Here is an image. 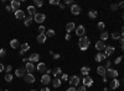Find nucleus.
<instances>
[{
	"instance_id": "obj_27",
	"label": "nucleus",
	"mask_w": 124,
	"mask_h": 91,
	"mask_svg": "<svg viewBox=\"0 0 124 91\" xmlns=\"http://www.w3.org/2000/svg\"><path fill=\"white\" fill-rule=\"evenodd\" d=\"M108 37H109V33H108L107 31H103V32L101 33V41L104 42L106 40H108Z\"/></svg>"
},
{
	"instance_id": "obj_33",
	"label": "nucleus",
	"mask_w": 124,
	"mask_h": 91,
	"mask_svg": "<svg viewBox=\"0 0 124 91\" xmlns=\"http://www.w3.org/2000/svg\"><path fill=\"white\" fill-rule=\"evenodd\" d=\"M88 16L91 19H96L97 17V11H96V10H91V11L88 12Z\"/></svg>"
},
{
	"instance_id": "obj_12",
	"label": "nucleus",
	"mask_w": 124,
	"mask_h": 91,
	"mask_svg": "<svg viewBox=\"0 0 124 91\" xmlns=\"http://www.w3.org/2000/svg\"><path fill=\"white\" fill-rule=\"evenodd\" d=\"M24 80H25L28 84H32V83L35 81V76L32 75V74H26V75L24 76Z\"/></svg>"
},
{
	"instance_id": "obj_45",
	"label": "nucleus",
	"mask_w": 124,
	"mask_h": 91,
	"mask_svg": "<svg viewBox=\"0 0 124 91\" xmlns=\"http://www.w3.org/2000/svg\"><path fill=\"white\" fill-rule=\"evenodd\" d=\"M62 80H64V81L68 80V75H67V74H63V75H62Z\"/></svg>"
},
{
	"instance_id": "obj_25",
	"label": "nucleus",
	"mask_w": 124,
	"mask_h": 91,
	"mask_svg": "<svg viewBox=\"0 0 124 91\" xmlns=\"http://www.w3.org/2000/svg\"><path fill=\"white\" fill-rule=\"evenodd\" d=\"M10 46H11V48H19L20 47V42L18 41V40H11L10 41Z\"/></svg>"
},
{
	"instance_id": "obj_55",
	"label": "nucleus",
	"mask_w": 124,
	"mask_h": 91,
	"mask_svg": "<svg viewBox=\"0 0 124 91\" xmlns=\"http://www.w3.org/2000/svg\"><path fill=\"white\" fill-rule=\"evenodd\" d=\"M123 37H124V26H123V28H122V33H120Z\"/></svg>"
},
{
	"instance_id": "obj_57",
	"label": "nucleus",
	"mask_w": 124,
	"mask_h": 91,
	"mask_svg": "<svg viewBox=\"0 0 124 91\" xmlns=\"http://www.w3.org/2000/svg\"><path fill=\"white\" fill-rule=\"evenodd\" d=\"M103 91H109V90H108V89H107V87H106V89H103Z\"/></svg>"
},
{
	"instance_id": "obj_18",
	"label": "nucleus",
	"mask_w": 124,
	"mask_h": 91,
	"mask_svg": "<svg viewBox=\"0 0 124 91\" xmlns=\"http://www.w3.org/2000/svg\"><path fill=\"white\" fill-rule=\"evenodd\" d=\"M104 59H106V54H104V53H102V52L97 53V55H96V60L97 62H103Z\"/></svg>"
},
{
	"instance_id": "obj_42",
	"label": "nucleus",
	"mask_w": 124,
	"mask_h": 91,
	"mask_svg": "<svg viewBox=\"0 0 124 91\" xmlns=\"http://www.w3.org/2000/svg\"><path fill=\"white\" fill-rule=\"evenodd\" d=\"M122 59H123V58H122V57H118V58H117V59H115V62H114V63H115V64H119V63L122 62Z\"/></svg>"
},
{
	"instance_id": "obj_16",
	"label": "nucleus",
	"mask_w": 124,
	"mask_h": 91,
	"mask_svg": "<svg viewBox=\"0 0 124 91\" xmlns=\"http://www.w3.org/2000/svg\"><path fill=\"white\" fill-rule=\"evenodd\" d=\"M36 70H39L40 73H46V70H47L46 64H45V63H39V65H37Z\"/></svg>"
},
{
	"instance_id": "obj_37",
	"label": "nucleus",
	"mask_w": 124,
	"mask_h": 91,
	"mask_svg": "<svg viewBox=\"0 0 124 91\" xmlns=\"http://www.w3.org/2000/svg\"><path fill=\"white\" fill-rule=\"evenodd\" d=\"M118 8H119V5H117V4H112V5H110V9L113 10V11H117Z\"/></svg>"
},
{
	"instance_id": "obj_59",
	"label": "nucleus",
	"mask_w": 124,
	"mask_h": 91,
	"mask_svg": "<svg viewBox=\"0 0 124 91\" xmlns=\"http://www.w3.org/2000/svg\"><path fill=\"white\" fill-rule=\"evenodd\" d=\"M31 91H37V90H31Z\"/></svg>"
},
{
	"instance_id": "obj_8",
	"label": "nucleus",
	"mask_w": 124,
	"mask_h": 91,
	"mask_svg": "<svg viewBox=\"0 0 124 91\" xmlns=\"http://www.w3.org/2000/svg\"><path fill=\"white\" fill-rule=\"evenodd\" d=\"M106 44H104V42L103 41H98V42H97V43H96V49L97 51H99V52H102V51H104L106 49Z\"/></svg>"
},
{
	"instance_id": "obj_21",
	"label": "nucleus",
	"mask_w": 124,
	"mask_h": 91,
	"mask_svg": "<svg viewBox=\"0 0 124 91\" xmlns=\"http://www.w3.org/2000/svg\"><path fill=\"white\" fill-rule=\"evenodd\" d=\"M52 86L53 87H60L61 86V79H58V78H55V79H53L52 80Z\"/></svg>"
},
{
	"instance_id": "obj_2",
	"label": "nucleus",
	"mask_w": 124,
	"mask_h": 91,
	"mask_svg": "<svg viewBox=\"0 0 124 91\" xmlns=\"http://www.w3.org/2000/svg\"><path fill=\"white\" fill-rule=\"evenodd\" d=\"M45 20H46V15H45V14L37 12V14L34 16V21H36L37 24H42Z\"/></svg>"
},
{
	"instance_id": "obj_41",
	"label": "nucleus",
	"mask_w": 124,
	"mask_h": 91,
	"mask_svg": "<svg viewBox=\"0 0 124 91\" xmlns=\"http://www.w3.org/2000/svg\"><path fill=\"white\" fill-rule=\"evenodd\" d=\"M86 90H87V89H86L84 85H82V86H79V87L77 89V91H86Z\"/></svg>"
},
{
	"instance_id": "obj_24",
	"label": "nucleus",
	"mask_w": 124,
	"mask_h": 91,
	"mask_svg": "<svg viewBox=\"0 0 124 91\" xmlns=\"http://www.w3.org/2000/svg\"><path fill=\"white\" fill-rule=\"evenodd\" d=\"M118 86H119V80H118V79H112V83H110L112 90H113V89H117Z\"/></svg>"
},
{
	"instance_id": "obj_44",
	"label": "nucleus",
	"mask_w": 124,
	"mask_h": 91,
	"mask_svg": "<svg viewBox=\"0 0 124 91\" xmlns=\"http://www.w3.org/2000/svg\"><path fill=\"white\" fill-rule=\"evenodd\" d=\"M120 48L124 51V38H122V40H120Z\"/></svg>"
},
{
	"instance_id": "obj_50",
	"label": "nucleus",
	"mask_w": 124,
	"mask_h": 91,
	"mask_svg": "<svg viewBox=\"0 0 124 91\" xmlns=\"http://www.w3.org/2000/svg\"><path fill=\"white\" fill-rule=\"evenodd\" d=\"M52 55H53V58H55V59H60V57H61L60 54H52Z\"/></svg>"
},
{
	"instance_id": "obj_30",
	"label": "nucleus",
	"mask_w": 124,
	"mask_h": 91,
	"mask_svg": "<svg viewBox=\"0 0 124 91\" xmlns=\"http://www.w3.org/2000/svg\"><path fill=\"white\" fill-rule=\"evenodd\" d=\"M61 73H62L61 69H60V68H56L55 70H53V76H55V78H58V76L61 75Z\"/></svg>"
},
{
	"instance_id": "obj_51",
	"label": "nucleus",
	"mask_w": 124,
	"mask_h": 91,
	"mask_svg": "<svg viewBox=\"0 0 124 91\" xmlns=\"http://www.w3.org/2000/svg\"><path fill=\"white\" fill-rule=\"evenodd\" d=\"M58 6H60V8H61V9H62V10H63V9H64V5H63V4H62V3H60V4H58Z\"/></svg>"
},
{
	"instance_id": "obj_48",
	"label": "nucleus",
	"mask_w": 124,
	"mask_h": 91,
	"mask_svg": "<svg viewBox=\"0 0 124 91\" xmlns=\"http://www.w3.org/2000/svg\"><path fill=\"white\" fill-rule=\"evenodd\" d=\"M67 91H77V89H76V87H73V86H71L69 89H67Z\"/></svg>"
},
{
	"instance_id": "obj_46",
	"label": "nucleus",
	"mask_w": 124,
	"mask_h": 91,
	"mask_svg": "<svg viewBox=\"0 0 124 91\" xmlns=\"http://www.w3.org/2000/svg\"><path fill=\"white\" fill-rule=\"evenodd\" d=\"M64 38H66V41H69V40H71V35L67 33L66 36H64Z\"/></svg>"
},
{
	"instance_id": "obj_34",
	"label": "nucleus",
	"mask_w": 124,
	"mask_h": 91,
	"mask_svg": "<svg viewBox=\"0 0 124 91\" xmlns=\"http://www.w3.org/2000/svg\"><path fill=\"white\" fill-rule=\"evenodd\" d=\"M45 35H46L47 37H53V36H55V31H53V30L51 28V30H48Z\"/></svg>"
},
{
	"instance_id": "obj_3",
	"label": "nucleus",
	"mask_w": 124,
	"mask_h": 91,
	"mask_svg": "<svg viewBox=\"0 0 124 91\" xmlns=\"http://www.w3.org/2000/svg\"><path fill=\"white\" fill-rule=\"evenodd\" d=\"M106 76H107V78H112V79H115V78L118 76V71L115 70V69H112V68H109V69H107Z\"/></svg>"
},
{
	"instance_id": "obj_22",
	"label": "nucleus",
	"mask_w": 124,
	"mask_h": 91,
	"mask_svg": "<svg viewBox=\"0 0 124 91\" xmlns=\"http://www.w3.org/2000/svg\"><path fill=\"white\" fill-rule=\"evenodd\" d=\"M74 27H76L74 22H68V24L66 25V31H67V33H69L72 30H74Z\"/></svg>"
},
{
	"instance_id": "obj_52",
	"label": "nucleus",
	"mask_w": 124,
	"mask_h": 91,
	"mask_svg": "<svg viewBox=\"0 0 124 91\" xmlns=\"http://www.w3.org/2000/svg\"><path fill=\"white\" fill-rule=\"evenodd\" d=\"M119 8H122V9H124V1H122V3L119 4Z\"/></svg>"
},
{
	"instance_id": "obj_15",
	"label": "nucleus",
	"mask_w": 124,
	"mask_h": 91,
	"mask_svg": "<svg viewBox=\"0 0 124 91\" xmlns=\"http://www.w3.org/2000/svg\"><path fill=\"white\" fill-rule=\"evenodd\" d=\"M15 17L18 20H25V12L23 10H18V11H15Z\"/></svg>"
},
{
	"instance_id": "obj_7",
	"label": "nucleus",
	"mask_w": 124,
	"mask_h": 91,
	"mask_svg": "<svg viewBox=\"0 0 124 91\" xmlns=\"http://www.w3.org/2000/svg\"><path fill=\"white\" fill-rule=\"evenodd\" d=\"M51 83V78L48 74H45V75H42L41 76V84H44V85H48Z\"/></svg>"
},
{
	"instance_id": "obj_19",
	"label": "nucleus",
	"mask_w": 124,
	"mask_h": 91,
	"mask_svg": "<svg viewBox=\"0 0 124 91\" xmlns=\"http://www.w3.org/2000/svg\"><path fill=\"white\" fill-rule=\"evenodd\" d=\"M29 59H30V62H31V63H34V62H39L40 55L37 54V53H32V54L29 57Z\"/></svg>"
},
{
	"instance_id": "obj_23",
	"label": "nucleus",
	"mask_w": 124,
	"mask_h": 91,
	"mask_svg": "<svg viewBox=\"0 0 124 91\" xmlns=\"http://www.w3.org/2000/svg\"><path fill=\"white\" fill-rule=\"evenodd\" d=\"M29 49H30V46H29V43H23V44H21V51H20V54H23V53L28 52Z\"/></svg>"
},
{
	"instance_id": "obj_5",
	"label": "nucleus",
	"mask_w": 124,
	"mask_h": 91,
	"mask_svg": "<svg viewBox=\"0 0 124 91\" xmlns=\"http://www.w3.org/2000/svg\"><path fill=\"white\" fill-rule=\"evenodd\" d=\"M25 69H26V71H28V74H32V73H34V70H36V68H35V65H34V63H31V62L26 63Z\"/></svg>"
},
{
	"instance_id": "obj_40",
	"label": "nucleus",
	"mask_w": 124,
	"mask_h": 91,
	"mask_svg": "<svg viewBox=\"0 0 124 91\" xmlns=\"http://www.w3.org/2000/svg\"><path fill=\"white\" fill-rule=\"evenodd\" d=\"M50 4L51 5H58L60 1H58V0H50Z\"/></svg>"
},
{
	"instance_id": "obj_9",
	"label": "nucleus",
	"mask_w": 124,
	"mask_h": 91,
	"mask_svg": "<svg viewBox=\"0 0 124 91\" xmlns=\"http://www.w3.org/2000/svg\"><path fill=\"white\" fill-rule=\"evenodd\" d=\"M15 75H16V76H19V78H23V76H25V75H26V69H25V68L16 69Z\"/></svg>"
},
{
	"instance_id": "obj_20",
	"label": "nucleus",
	"mask_w": 124,
	"mask_h": 91,
	"mask_svg": "<svg viewBox=\"0 0 124 91\" xmlns=\"http://www.w3.org/2000/svg\"><path fill=\"white\" fill-rule=\"evenodd\" d=\"M97 73L104 78V76H106V73H107V69H106L104 67H98V68H97Z\"/></svg>"
},
{
	"instance_id": "obj_43",
	"label": "nucleus",
	"mask_w": 124,
	"mask_h": 91,
	"mask_svg": "<svg viewBox=\"0 0 124 91\" xmlns=\"http://www.w3.org/2000/svg\"><path fill=\"white\" fill-rule=\"evenodd\" d=\"M11 69H13V67H11V65H8L6 68H5V70H6L8 73H10V71H11Z\"/></svg>"
},
{
	"instance_id": "obj_14",
	"label": "nucleus",
	"mask_w": 124,
	"mask_h": 91,
	"mask_svg": "<svg viewBox=\"0 0 124 91\" xmlns=\"http://www.w3.org/2000/svg\"><path fill=\"white\" fill-rule=\"evenodd\" d=\"M10 6H11L13 10L18 11L19 8H20V1H18V0H11V3H10Z\"/></svg>"
},
{
	"instance_id": "obj_10",
	"label": "nucleus",
	"mask_w": 124,
	"mask_h": 91,
	"mask_svg": "<svg viewBox=\"0 0 124 91\" xmlns=\"http://www.w3.org/2000/svg\"><path fill=\"white\" fill-rule=\"evenodd\" d=\"M46 40H47V36L45 33H40L37 36V43H40V44H44L46 42Z\"/></svg>"
},
{
	"instance_id": "obj_54",
	"label": "nucleus",
	"mask_w": 124,
	"mask_h": 91,
	"mask_svg": "<svg viewBox=\"0 0 124 91\" xmlns=\"http://www.w3.org/2000/svg\"><path fill=\"white\" fill-rule=\"evenodd\" d=\"M41 91H50V89H48V87H44V89H41Z\"/></svg>"
},
{
	"instance_id": "obj_35",
	"label": "nucleus",
	"mask_w": 124,
	"mask_h": 91,
	"mask_svg": "<svg viewBox=\"0 0 124 91\" xmlns=\"http://www.w3.org/2000/svg\"><path fill=\"white\" fill-rule=\"evenodd\" d=\"M34 4H35V6H42V5H44V1H42V0H35L34 1Z\"/></svg>"
},
{
	"instance_id": "obj_39",
	"label": "nucleus",
	"mask_w": 124,
	"mask_h": 91,
	"mask_svg": "<svg viewBox=\"0 0 124 91\" xmlns=\"http://www.w3.org/2000/svg\"><path fill=\"white\" fill-rule=\"evenodd\" d=\"M45 31H46V28L44 27V26H40V27H39V32H40V33H45Z\"/></svg>"
},
{
	"instance_id": "obj_58",
	"label": "nucleus",
	"mask_w": 124,
	"mask_h": 91,
	"mask_svg": "<svg viewBox=\"0 0 124 91\" xmlns=\"http://www.w3.org/2000/svg\"><path fill=\"white\" fill-rule=\"evenodd\" d=\"M123 19H124V12H123Z\"/></svg>"
},
{
	"instance_id": "obj_49",
	"label": "nucleus",
	"mask_w": 124,
	"mask_h": 91,
	"mask_svg": "<svg viewBox=\"0 0 124 91\" xmlns=\"http://www.w3.org/2000/svg\"><path fill=\"white\" fill-rule=\"evenodd\" d=\"M3 70H5V67L3 65V64H1V63H0V73H1Z\"/></svg>"
},
{
	"instance_id": "obj_60",
	"label": "nucleus",
	"mask_w": 124,
	"mask_h": 91,
	"mask_svg": "<svg viewBox=\"0 0 124 91\" xmlns=\"http://www.w3.org/2000/svg\"><path fill=\"white\" fill-rule=\"evenodd\" d=\"M5 91H9V90H5Z\"/></svg>"
},
{
	"instance_id": "obj_4",
	"label": "nucleus",
	"mask_w": 124,
	"mask_h": 91,
	"mask_svg": "<svg viewBox=\"0 0 124 91\" xmlns=\"http://www.w3.org/2000/svg\"><path fill=\"white\" fill-rule=\"evenodd\" d=\"M68 81H69V85H71V86L76 87V86H78V84H79V76L73 75L71 79H68Z\"/></svg>"
},
{
	"instance_id": "obj_17",
	"label": "nucleus",
	"mask_w": 124,
	"mask_h": 91,
	"mask_svg": "<svg viewBox=\"0 0 124 91\" xmlns=\"http://www.w3.org/2000/svg\"><path fill=\"white\" fill-rule=\"evenodd\" d=\"M114 51H115L114 47H106V49H104V54H106V57H107V55H112L113 53H114Z\"/></svg>"
},
{
	"instance_id": "obj_29",
	"label": "nucleus",
	"mask_w": 124,
	"mask_h": 91,
	"mask_svg": "<svg viewBox=\"0 0 124 91\" xmlns=\"http://www.w3.org/2000/svg\"><path fill=\"white\" fill-rule=\"evenodd\" d=\"M81 73H82V75L88 76V74H89V68H88V67H82V69H81Z\"/></svg>"
},
{
	"instance_id": "obj_56",
	"label": "nucleus",
	"mask_w": 124,
	"mask_h": 91,
	"mask_svg": "<svg viewBox=\"0 0 124 91\" xmlns=\"http://www.w3.org/2000/svg\"><path fill=\"white\" fill-rule=\"evenodd\" d=\"M6 10L8 11H11V6H6Z\"/></svg>"
},
{
	"instance_id": "obj_26",
	"label": "nucleus",
	"mask_w": 124,
	"mask_h": 91,
	"mask_svg": "<svg viewBox=\"0 0 124 91\" xmlns=\"http://www.w3.org/2000/svg\"><path fill=\"white\" fill-rule=\"evenodd\" d=\"M24 22H25V26H31L32 22H34V19H32V16H30V17H26L24 20Z\"/></svg>"
},
{
	"instance_id": "obj_47",
	"label": "nucleus",
	"mask_w": 124,
	"mask_h": 91,
	"mask_svg": "<svg viewBox=\"0 0 124 91\" xmlns=\"http://www.w3.org/2000/svg\"><path fill=\"white\" fill-rule=\"evenodd\" d=\"M109 68H110V62L108 60V62L106 63V69H109Z\"/></svg>"
},
{
	"instance_id": "obj_28",
	"label": "nucleus",
	"mask_w": 124,
	"mask_h": 91,
	"mask_svg": "<svg viewBox=\"0 0 124 91\" xmlns=\"http://www.w3.org/2000/svg\"><path fill=\"white\" fill-rule=\"evenodd\" d=\"M28 12H29V15H30V16H32V15L35 16V15L37 14V12H36L35 6H29V8H28Z\"/></svg>"
},
{
	"instance_id": "obj_36",
	"label": "nucleus",
	"mask_w": 124,
	"mask_h": 91,
	"mask_svg": "<svg viewBox=\"0 0 124 91\" xmlns=\"http://www.w3.org/2000/svg\"><path fill=\"white\" fill-rule=\"evenodd\" d=\"M5 55H6V51H5L4 48H1V49H0V58H4Z\"/></svg>"
},
{
	"instance_id": "obj_11",
	"label": "nucleus",
	"mask_w": 124,
	"mask_h": 91,
	"mask_svg": "<svg viewBox=\"0 0 124 91\" xmlns=\"http://www.w3.org/2000/svg\"><path fill=\"white\" fill-rule=\"evenodd\" d=\"M71 12L73 15H79L81 14V8L78 6V5H71Z\"/></svg>"
},
{
	"instance_id": "obj_13",
	"label": "nucleus",
	"mask_w": 124,
	"mask_h": 91,
	"mask_svg": "<svg viewBox=\"0 0 124 91\" xmlns=\"http://www.w3.org/2000/svg\"><path fill=\"white\" fill-rule=\"evenodd\" d=\"M83 85L86 87H87V86H92V85H93V79L89 78V76H86L83 79Z\"/></svg>"
},
{
	"instance_id": "obj_32",
	"label": "nucleus",
	"mask_w": 124,
	"mask_h": 91,
	"mask_svg": "<svg viewBox=\"0 0 124 91\" xmlns=\"http://www.w3.org/2000/svg\"><path fill=\"white\" fill-rule=\"evenodd\" d=\"M120 37H122V35L119 33V32H113L112 33V38L113 40H120Z\"/></svg>"
},
{
	"instance_id": "obj_31",
	"label": "nucleus",
	"mask_w": 124,
	"mask_h": 91,
	"mask_svg": "<svg viewBox=\"0 0 124 91\" xmlns=\"http://www.w3.org/2000/svg\"><path fill=\"white\" fill-rule=\"evenodd\" d=\"M13 79H14V76H13V74H11V73H8L6 75H5V80H6L8 83H11V81H13Z\"/></svg>"
},
{
	"instance_id": "obj_6",
	"label": "nucleus",
	"mask_w": 124,
	"mask_h": 91,
	"mask_svg": "<svg viewBox=\"0 0 124 91\" xmlns=\"http://www.w3.org/2000/svg\"><path fill=\"white\" fill-rule=\"evenodd\" d=\"M84 32H86V28H84V26H82V25H79L78 27L76 28V35L79 36V37H83Z\"/></svg>"
},
{
	"instance_id": "obj_38",
	"label": "nucleus",
	"mask_w": 124,
	"mask_h": 91,
	"mask_svg": "<svg viewBox=\"0 0 124 91\" xmlns=\"http://www.w3.org/2000/svg\"><path fill=\"white\" fill-rule=\"evenodd\" d=\"M97 27H98L99 30H103V28L106 27V25H104V22H98V25H97Z\"/></svg>"
},
{
	"instance_id": "obj_53",
	"label": "nucleus",
	"mask_w": 124,
	"mask_h": 91,
	"mask_svg": "<svg viewBox=\"0 0 124 91\" xmlns=\"http://www.w3.org/2000/svg\"><path fill=\"white\" fill-rule=\"evenodd\" d=\"M66 4H67V5H71L72 1H71V0H66ZM72 5H73V4H72Z\"/></svg>"
},
{
	"instance_id": "obj_1",
	"label": "nucleus",
	"mask_w": 124,
	"mask_h": 91,
	"mask_svg": "<svg viewBox=\"0 0 124 91\" xmlns=\"http://www.w3.org/2000/svg\"><path fill=\"white\" fill-rule=\"evenodd\" d=\"M78 46H79V49L81 51H87L88 47H89V38L87 36L81 37L79 41H78Z\"/></svg>"
}]
</instances>
